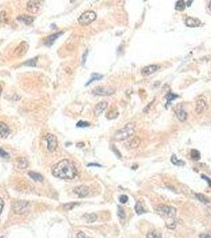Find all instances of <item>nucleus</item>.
<instances>
[{"label":"nucleus","instance_id":"f257e3e1","mask_svg":"<svg viewBox=\"0 0 211 238\" xmlns=\"http://www.w3.org/2000/svg\"><path fill=\"white\" fill-rule=\"evenodd\" d=\"M53 175L57 178L72 179L77 176L75 165L68 159H63L53 167Z\"/></svg>","mask_w":211,"mask_h":238},{"label":"nucleus","instance_id":"f03ea898","mask_svg":"<svg viewBox=\"0 0 211 238\" xmlns=\"http://www.w3.org/2000/svg\"><path fill=\"white\" fill-rule=\"evenodd\" d=\"M135 133V125L133 123H127L123 128L118 130L114 134V139L116 141H125L131 138Z\"/></svg>","mask_w":211,"mask_h":238},{"label":"nucleus","instance_id":"7ed1b4c3","mask_svg":"<svg viewBox=\"0 0 211 238\" xmlns=\"http://www.w3.org/2000/svg\"><path fill=\"white\" fill-rule=\"evenodd\" d=\"M96 18L97 14L95 11L87 10L81 14V16L78 19V22L80 26H87L95 21Z\"/></svg>","mask_w":211,"mask_h":238},{"label":"nucleus","instance_id":"20e7f679","mask_svg":"<svg viewBox=\"0 0 211 238\" xmlns=\"http://www.w3.org/2000/svg\"><path fill=\"white\" fill-rule=\"evenodd\" d=\"M30 203L25 200H19L14 203L13 211L16 214H24L30 211Z\"/></svg>","mask_w":211,"mask_h":238},{"label":"nucleus","instance_id":"39448f33","mask_svg":"<svg viewBox=\"0 0 211 238\" xmlns=\"http://www.w3.org/2000/svg\"><path fill=\"white\" fill-rule=\"evenodd\" d=\"M92 93L98 96H109L115 93V89L110 86H100L93 89Z\"/></svg>","mask_w":211,"mask_h":238},{"label":"nucleus","instance_id":"423d86ee","mask_svg":"<svg viewBox=\"0 0 211 238\" xmlns=\"http://www.w3.org/2000/svg\"><path fill=\"white\" fill-rule=\"evenodd\" d=\"M44 140L47 142V148L49 152H54L58 146L57 138L53 134L48 133L44 136Z\"/></svg>","mask_w":211,"mask_h":238},{"label":"nucleus","instance_id":"0eeeda50","mask_svg":"<svg viewBox=\"0 0 211 238\" xmlns=\"http://www.w3.org/2000/svg\"><path fill=\"white\" fill-rule=\"evenodd\" d=\"M157 211L161 214L167 216L168 217H174L176 214V209L171 206H164V205H160L158 206L156 208Z\"/></svg>","mask_w":211,"mask_h":238},{"label":"nucleus","instance_id":"6e6552de","mask_svg":"<svg viewBox=\"0 0 211 238\" xmlns=\"http://www.w3.org/2000/svg\"><path fill=\"white\" fill-rule=\"evenodd\" d=\"M29 49V44L26 42H22L19 44L14 52V55L16 57H21L25 53L27 52Z\"/></svg>","mask_w":211,"mask_h":238},{"label":"nucleus","instance_id":"1a4fd4ad","mask_svg":"<svg viewBox=\"0 0 211 238\" xmlns=\"http://www.w3.org/2000/svg\"><path fill=\"white\" fill-rule=\"evenodd\" d=\"M208 108V104H207V101L204 99H198L196 101V105H195V112L196 113H203L204 111H206Z\"/></svg>","mask_w":211,"mask_h":238},{"label":"nucleus","instance_id":"9d476101","mask_svg":"<svg viewBox=\"0 0 211 238\" xmlns=\"http://www.w3.org/2000/svg\"><path fill=\"white\" fill-rule=\"evenodd\" d=\"M63 33H64V32L60 31V32L56 33H53V34L49 35V37H47L46 38H45V40L44 41V44L48 47L52 46V45L54 44L55 41H56L60 36H61Z\"/></svg>","mask_w":211,"mask_h":238},{"label":"nucleus","instance_id":"9b49d317","mask_svg":"<svg viewBox=\"0 0 211 238\" xmlns=\"http://www.w3.org/2000/svg\"><path fill=\"white\" fill-rule=\"evenodd\" d=\"M41 8V3L37 1H30L27 3V10L31 14H37Z\"/></svg>","mask_w":211,"mask_h":238},{"label":"nucleus","instance_id":"f8f14e48","mask_svg":"<svg viewBox=\"0 0 211 238\" xmlns=\"http://www.w3.org/2000/svg\"><path fill=\"white\" fill-rule=\"evenodd\" d=\"M158 68H159V66L156 65H151L149 66H145L142 68L141 74L144 76H150L153 73L156 72Z\"/></svg>","mask_w":211,"mask_h":238},{"label":"nucleus","instance_id":"ddd939ff","mask_svg":"<svg viewBox=\"0 0 211 238\" xmlns=\"http://www.w3.org/2000/svg\"><path fill=\"white\" fill-rule=\"evenodd\" d=\"M74 192L79 198H84V197H86L88 194L89 188L87 186H79V187H77L75 188Z\"/></svg>","mask_w":211,"mask_h":238},{"label":"nucleus","instance_id":"4468645a","mask_svg":"<svg viewBox=\"0 0 211 238\" xmlns=\"http://www.w3.org/2000/svg\"><path fill=\"white\" fill-rule=\"evenodd\" d=\"M107 105H108V103H107V102H106V101H101V102H98L95 107V115L96 116L100 115V114H101L106 109H107Z\"/></svg>","mask_w":211,"mask_h":238},{"label":"nucleus","instance_id":"2eb2a0df","mask_svg":"<svg viewBox=\"0 0 211 238\" xmlns=\"http://www.w3.org/2000/svg\"><path fill=\"white\" fill-rule=\"evenodd\" d=\"M10 134V129L8 125L3 122H0V136L2 138H6Z\"/></svg>","mask_w":211,"mask_h":238},{"label":"nucleus","instance_id":"dca6fc26","mask_svg":"<svg viewBox=\"0 0 211 238\" xmlns=\"http://www.w3.org/2000/svg\"><path fill=\"white\" fill-rule=\"evenodd\" d=\"M186 25L188 27H198L200 25V20L195 18H192V17H188L187 19H186Z\"/></svg>","mask_w":211,"mask_h":238},{"label":"nucleus","instance_id":"f3484780","mask_svg":"<svg viewBox=\"0 0 211 238\" xmlns=\"http://www.w3.org/2000/svg\"><path fill=\"white\" fill-rule=\"evenodd\" d=\"M140 144H141V140H140L139 137L138 136H133L129 141L128 146L131 149H135V148H137L140 145Z\"/></svg>","mask_w":211,"mask_h":238},{"label":"nucleus","instance_id":"a211bd4d","mask_svg":"<svg viewBox=\"0 0 211 238\" xmlns=\"http://www.w3.org/2000/svg\"><path fill=\"white\" fill-rule=\"evenodd\" d=\"M17 19L26 25H30L34 21V18L32 16H29V15H21V16L18 17Z\"/></svg>","mask_w":211,"mask_h":238},{"label":"nucleus","instance_id":"6ab92c4d","mask_svg":"<svg viewBox=\"0 0 211 238\" xmlns=\"http://www.w3.org/2000/svg\"><path fill=\"white\" fill-rule=\"evenodd\" d=\"M175 114H176V117L178 118V119H179L180 122H184V121L187 120V113L182 108L178 109V110L175 111Z\"/></svg>","mask_w":211,"mask_h":238},{"label":"nucleus","instance_id":"aec40b11","mask_svg":"<svg viewBox=\"0 0 211 238\" xmlns=\"http://www.w3.org/2000/svg\"><path fill=\"white\" fill-rule=\"evenodd\" d=\"M17 164H18V168H19L25 169L28 167L29 162L25 157H19V159H18Z\"/></svg>","mask_w":211,"mask_h":238},{"label":"nucleus","instance_id":"412c9836","mask_svg":"<svg viewBox=\"0 0 211 238\" xmlns=\"http://www.w3.org/2000/svg\"><path fill=\"white\" fill-rule=\"evenodd\" d=\"M29 176L30 177L33 179L34 181H38V182H42L43 179H44V177L41 175L40 173H37V172H34V171H30L29 172Z\"/></svg>","mask_w":211,"mask_h":238},{"label":"nucleus","instance_id":"4be33fe9","mask_svg":"<svg viewBox=\"0 0 211 238\" xmlns=\"http://www.w3.org/2000/svg\"><path fill=\"white\" fill-rule=\"evenodd\" d=\"M84 218L87 222L88 223H92L95 222L97 220V215L92 213V214H85L84 215Z\"/></svg>","mask_w":211,"mask_h":238},{"label":"nucleus","instance_id":"5701e85b","mask_svg":"<svg viewBox=\"0 0 211 238\" xmlns=\"http://www.w3.org/2000/svg\"><path fill=\"white\" fill-rule=\"evenodd\" d=\"M147 238H162V234L158 230H152L148 233Z\"/></svg>","mask_w":211,"mask_h":238},{"label":"nucleus","instance_id":"b1692460","mask_svg":"<svg viewBox=\"0 0 211 238\" xmlns=\"http://www.w3.org/2000/svg\"><path fill=\"white\" fill-rule=\"evenodd\" d=\"M186 6H187V4H186L185 1L181 0V1H178V2H176L175 7V9L177 11H183V10H185Z\"/></svg>","mask_w":211,"mask_h":238},{"label":"nucleus","instance_id":"393cba45","mask_svg":"<svg viewBox=\"0 0 211 238\" xmlns=\"http://www.w3.org/2000/svg\"><path fill=\"white\" fill-rule=\"evenodd\" d=\"M171 161L173 164L176 165V166H184L185 165V162L183 160H181V159H178L176 157V156L172 155V156L171 157Z\"/></svg>","mask_w":211,"mask_h":238},{"label":"nucleus","instance_id":"a878e982","mask_svg":"<svg viewBox=\"0 0 211 238\" xmlns=\"http://www.w3.org/2000/svg\"><path fill=\"white\" fill-rule=\"evenodd\" d=\"M102 75L98 74V73H93L92 76H91V78H90V80L86 83V86L90 85V83H93L94 81H97V80H100L101 79H102Z\"/></svg>","mask_w":211,"mask_h":238},{"label":"nucleus","instance_id":"bb28decb","mask_svg":"<svg viewBox=\"0 0 211 238\" xmlns=\"http://www.w3.org/2000/svg\"><path fill=\"white\" fill-rule=\"evenodd\" d=\"M135 211H136V213L138 215L142 214H144V213L146 212V211L144 210V207L142 206V205L139 202H137L136 205H135Z\"/></svg>","mask_w":211,"mask_h":238},{"label":"nucleus","instance_id":"cd10ccee","mask_svg":"<svg viewBox=\"0 0 211 238\" xmlns=\"http://www.w3.org/2000/svg\"><path fill=\"white\" fill-rule=\"evenodd\" d=\"M190 156H191V158L195 161L199 160L200 158H201V153L197 149H192L190 152Z\"/></svg>","mask_w":211,"mask_h":238},{"label":"nucleus","instance_id":"c85d7f7f","mask_svg":"<svg viewBox=\"0 0 211 238\" xmlns=\"http://www.w3.org/2000/svg\"><path fill=\"white\" fill-rule=\"evenodd\" d=\"M195 196L197 198L200 202H202L203 203H209L210 202V199L207 198V196H205L204 194H201V193H198V194H195Z\"/></svg>","mask_w":211,"mask_h":238},{"label":"nucleus","instance_id":"c756f323","mask_svg":"<svg viewBox=\"0 0 211 238\" xmlns=\"http://www.w3.org/2000/svg\"><path fill=\"white\" fill-rule=\"evenodd\" d=\"M77 205H79L78 202H69V203H66L63 206V209L64 211H71L72 209L74 208L75 206H76Z\"/></svg>","mask_w":211,"mask_h":238},{"label":"nucleus","instance_id":"7c9ffc66","mask_svg":"<svg viewBox=\"0 0 211 238\" xmlns=\"http://www.w3.org/2000/svg\"><path fill=\"white\" fill-rule=\"evenodd\" d=\"M37 57H35L33 58V59L27 60L26 62L24 63V65H26V66H30V67H36V65H37Z\"/></svg>","mask_w":211,"mask_h":238},{"label":"nucleus","instance_id":"2f4dec72","mask_svg":"<svg viewBox=\"0 0 211 238\" xmlns=\"http://www.w3.org/2000/svg\"><path fill=\"white\" fill-rule=\"evenodd\" d=\"M118 116V112L117 110H110L107 113V118L108 119H114Z\"/></svg>","mask_w":211,"mask_h":238},{"label":"nucleus","instance_id":"473e14b6","mask_svg":"<svg viewBox=\"0 0 211 238\" xmlns=\"http://www.w3.org/2000/svg\"><path fill=\"white\" fill-rule=\"evenodd\" d=\"M118 217L120 218H122V219H124L125 217V210H124L122 206H118Z\"/></svg>","mask_w":211,"mask_h":238},{"label":"nucleus","instance_id":"72a5a7b5","mask_svg":"<svg viewBox=\"0 0 211 238\" xmlns=\"http://www.w3.org/2000/svg\"><path fill=\"white\" fill-rule=\"evenodd\" d=\"M178 97V95H175V94H173V93H168L167 94V95L166 96V99H167V103H170V102H172V101H173V100H175L176 98Z\"/></svg>","mask_w":211,"mask_h":238},{"label":"nucleus","instance_id":"f704fd0d","mask_svg":"<svg viewBox=\"0 0 211 238\" xmlns=\"http://www.w3.org/2000/svg\"><path fill=\"white\" fill-rule=\"evenodd\" d=\"M76 126L79 128H85L90 126V123L87 122H84V121H79L76 124Z\"/></svg>","mask_w":211,"mask_h":238},{"label":"nucleus","instance_id":"c9c22d12","mask_svg":"<svg viewBox=\"0 0 211 238\" xmlns=\"http://www.w3.org/2000/svg\"><path fill=\"white\" fill-rule=\"evenodd\" d=\"M7 21V13L5 11H0V22Z\"/></svg>","mask_w":211,"mask_h":238},{"label":"nucleus","instance_id":"e433bc0d","mask_svg":"<svg viewBox=\"0 0 211 238\" xmlns=\"http://www.w3.org/2000/svg\"><path fill=\"white\" fill-rule=\"evenodd\" d=\"M128 200H129L128 197L126 196V195H125V194H122V195H121V196L119 197V201H120L121 203L122 204L126 203L128 202Z\"/></svg>","mask_w":211,"mask_h":238},{"label":"nucleus","instance_id":"4c0bfd02","mask_svg":"<svg viewBox=\"0 0 211 238\" xmlns=\"http://www.w3.org/2000/svg\"><path fill=\"white\" fill-rule=\"evenodd\" d=\"M0 156H2L3 158H7H7L10 157V155L6 151L3 150L2 148H0Z\"/></svg>","mask_w":211,"mask_h":238},{"label":"nucleus","instance_id":"58836bf2","mask_svg":"<svg viewBox=\"0 0 211 238\" xmlns=\"http://www.w3.org/2000/svg\"><path fill=\"white\" fill-rule=\"evenodd\" d=\"M87 53H88V50H86V51H85V53H84V55H83V56H82V65H85V63H86Z\"/></svg>","mask_w":211,"mask_h":238},{"label":"nucleus","instance_id":"ea45409f","mask_svg":"<svg viewBox=\"0 0 211 238\" xmlns=\"http://www.w3.org/2000/svg\"><path fill=\"white\" fill-rule=\"evenodd\" d=\"M76 238H90L87 237L84 232H79L76 235Z\"/></svg>","mask_w":211,"mask_h":238},{"label":"nucleus","instance_id":"a19ab883","mask_svg":"<svg viewBox=\"0 0 211 238\" xmlns=\"http://www.w3.org/2000/svg\"><path fill=\"white\" fill-rule=\"evenodd\" d=\"M199 238H211V233L200 234Z\"/></svg>","mask_w":211,"mask_h":238},{"label":"nucleus","instance_id":"79ce46f5","mask_svg":"<svg viewBox=\"0 0 211 238\" xmlns=\"http://www.w3.org/2000/svg\"><path fill=\"white\" fill-rule=\"evenodd\" d=\"M3 206H4V202H3V200L2 199H0V214L2 213V209H3Z\"/></svg>","mask_w":211,"mask_h":238},{"label":"nucleus","instance_id":"37998d69","mask_svg":"<svg viewBox=\"0 0 211 238\" xmlns=\"http://www.w3.org/2000/svg\"><path fill=\"white\" fill-rule=\"evenodd\" d=\"M87 166L88 167H92V166H95V167H102V165H100V164H96V163H90V164H87Z\"/></svg>","mask_w":211,"mask_h":238},{"label":"nucleus","instance_id":"c03bdc74","mask_svg":"<svg viewBox=\"0 0 211 238\" xmlns=\"http://www.w3.org/2000/svg\"><path fill=\"white\" fill-rule=\"evenodd\" d=\"M202 179H207V182H208V183H209V184H210V186H211V180H210V179L209 178H208V177H207V176H203V175H202Z\"/></svg>","mask_w":211,"mask_h":238},{"label":"nucleus","instance_id":"a18cd8bd","mask_svg":"<svg viewBox=\"0 0 211 238\" xmlns=\"http://www.w3.org/2000/svg\"><path fill=\"white\" fill-rule=\"evenodd\" d=\"M113 148H114V152H115V153H118V157H121V154H120V153H118V149H117V148H115V147H113Z\"/></svg>","mask_w":211,"mask_h":238},{"label":"nucleus","instance_id":"49530a36","mask_svg":"<svg viewBox=\"0 0 211 238\" xmlns=\"http://www.w3.org/2000/svg\"><path fill=\"white\" fill-rule=\"evenodd\" d=\"M187 2H188V3H187L188 7H190V4H191V2H192V1H187Z\"/></svg>","mask_w":211,"mask_h":238},{"label":"nucleus","instance_id":"de8ad7c7","mask_svg":"<svg viewBox=\"0 0 211 238\" xmlns=\"http://www.w3.org/2000/svg\"><path fill=\"white\" fill-rule=\"evenodd\" d=\"M208 7H209V9H210V11H211V1H210V2H209V5H208Z\"/></svg>","mask_w":211,"mask_h":238},{"label":"nucleus","instance_id":"09e8293b","mask_svg":"<svg viewBox=\"0 0 211 238\" xmlns=\"http://www.w3.org/2000/svg\"><path fill=\"white\" fill-rule=\"evenodd\" d=\"M84 143L80 144V145H79V144H78V145H77V146H78V147H79V146H84Z\"/></svg>","mask_w":211,"mask_h":238},{"label":"nucleus","instance_id":"8fccbe9b","mask_svg":"<svg viewBox=\"0 0 211 238\" xmlns=\"http://www.w3.org/2000/svg\"><path fill=\"white\" fill-rule=\"evenodd\" d=\"M2 87H1V86H0V96H1V94H2Z\"/></svg>","mask_w":211,"mask_h":238}]
</instances>
